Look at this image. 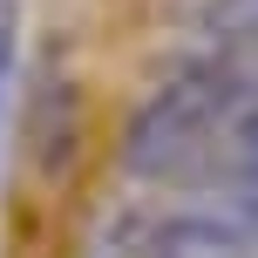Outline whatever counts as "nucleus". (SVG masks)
Masks as SVG:
<instances>
[{
    "label": "nucleus",
    "mask_w": 258,
    "mask_h": 258,
    "mask_svg": "<svg viewBox=\"0 0 258 258\" xmlns=\"http://www.w3.org/2000/svg\"><path fill=\"white\" fill-rule=\"evenodd\" d=\"M197 34L211 54H258V0H204Z\"/></svg>",
    "instance_id": "1"
},
{
    "label": "nucleus",
    "mask_w": 258,
    "mask_h": 258,
    "mask_svg": "<svg viewBox=\"0 0 258 258\" xmlns=\"http://www.w3.org/2000/svg\"><path fill=\"white\" fill-rule=\"evenodd\" d=\"M89 258H143V211H116L89 245Z\"/></svg>",
    "instance_id": "2"
},
{
    "label": "nucleus",
    "mask_w": 258,
    "mask_h": 258,
    "mask_svg": "<svg viewBox=\"0 0 258 258\" xmlns=\"http://www.w3.org/2000/svg\"><path fill=\"white\" fill-rule=\"evenodd\" d=\"M7 109H14V0H0V136H7Z\"/></svg>",
    "instance_id": "3"
}]
</instances>
